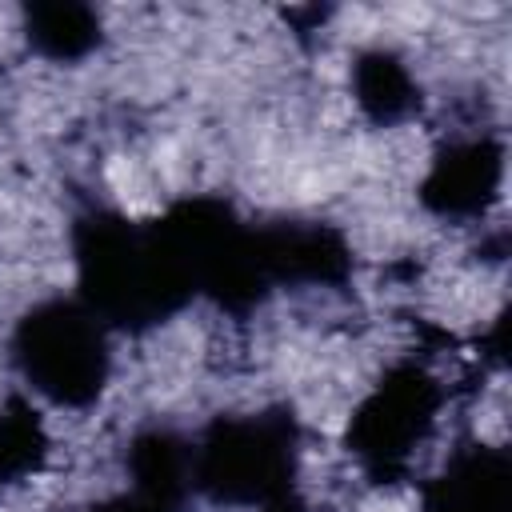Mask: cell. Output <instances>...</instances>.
I'll return each mask as SVG.
<instances>
[{
	"instance_id": "obj_12",
	"label": "cell",
	"mask_w": 512,
	"mask_h": 512,
	"mask_svg": "<svg viewBox=\"0 0 512 512\" xmlns=\"http://www.w3.org/2000/svg\"><path fill=\"white\" fill-rule=\"evenodd\" d=\"M92 512H168V508H160V504H152V500H144V496H120V500H108V504H100V508H92Z\"/></svg>"
},
{
	"instance_id": "obj_1",
	"label": "cell",
	"mask_w": 512,
	"mask_h": 512,
	"mask_svg": "<svg viewBox=\"0 0 512 512\" xmlns=\"http://www.w3.org/2000/svg\"><path fill=\"white\" fill-rule=\"evenodd\" d=\"M76 268L84 308L100 324L144 328L172 316L196 292L160 220L136 224L92 212L76 228Z\"/></svg>"
},
{
	"instance_id": "obj_2",
	"label": "cell",
	"mask_w": 512,
	"mask_h": 512,
	"mask_svg": "<svg viewBox=\"0 0 512 512\" xmlns=\"http://www.w3.org/2000/svg\"><path fill=\"white\" fill-rule=\"evenodd\" d=\"M296 476V428L284 412L216 420L200 444H192V488L220 504L268 508L292 496Z\"/></svg>"
},
{
	"instance_id": "obj_6",
	"label": "cell",
	"mask_w": 512,
	"mask_h": 512,
	"mask_svg": "<svg viewBox=\"0 0 512 512\" xmlns=\"http://www.w3.org/2000/svg\"><path fill=\"white\" fill-rule=\"evenodd\" d=\"M260 252L272 284H336L348 272V248L324 224L260 228Z\"/></svg>"
},
{
	"instance_id": "obj_4",
	"label": "cell",
	"mask_w": 512,
	"mask_h": 512,
	"mask_svg": "<svg viewBox=\"0 0 512 512\" xmlns=\"http://www.w3.org/2000/svg\"><path fill=\"white\" fill-rule=\"evenodd\" d=\"M436 408H440L436 380L416 364H396L356 408L348 424V448L376 480H392L428 440L436 424Z\"/></svg>"
},
{
	"instance_id": "obj_7",
	"label": "cell",
	"mask_w": 512,
	"mask_h": 512,
	"mask_svg": "<svg viewBox=\"0 0 512 512\" xmlns=\"http://www.w3.org/2000/svg\"><path fill=\"white\" fill-rule=\"evenodd\" d=\"M424 512H508V460L492 448L460 452L428 488Z\"/></svg>"
},
{
	"instance_id": "obj_5",
	"label": "cell",
	"mask_w": 512,
	"mask_h": 512,
	"mask_svg": "<svg viewBox=\"0 0 512 512\" xmlns=\"http://www.w3.org/2000/svg\"><path fill=\"white\" fill-rule=\"evenodd\" d=\"M500 176L504 160L492 140H460L436 156L424 180V200L440 216H476L496 196Z\"/></svg>"
},
{
	"instance_id": "obj_11",
	"label": "cell",
	"mask_w": 512,
	"mask_h": 512,
	"mask_svg": "<svg viewBox=\"0 0 512 512\" xmlns=\"http://www.w3.org/2000/svg\"><path fill=\"white\" fill-rule=\"evenodd\" d=\"M48 456V436L36 412L20 400L0 408V488L28 480Z\"/></svg>"
},
{
	"instance_id": "obj_8",
	"label": "cell",
	"mask_w": 512,
	"mask_h": 512,
	"mask_svg": "<svg viewBox=\"0 0 512 512\" xmlns=\"http://www.w3.org/2000/svg\"><path fill=\"white\" fill-rule=\"evenodd\" d=\"M128 472L136 496L176 512V504L192 492V444L172 432H144L128 448Z\"/></svg>"
},
{
	"instance_id": "obj_3",
	"label": "cell",
	"mask_w": 512,
	"mask_h": 512,
	"mask_svg": "<svg viewBox=\"0 0 512 512\" xmlns=\"http://www.w3.org/2000/svg\"><path fill=\"white\" fill-rule=\"evenodd\" d=\"M16 364L56 404H92L108 380L104 324L72 300H48L32 308L16 328Z\"/></svg>"
},
{
	"instance_id": "obj_13",
	"label": "cell",
	"mask_w": 512,
	"mask_h": 512,
	"mask_svg": "<svg viewBox=\"0 0 512 512\" xmlns=\"http://www.w3.org/2000/svg\"><path fill=\"white\" fill-rule=\"evenodd\" d=\"M260 512H304V504H300L296 496H284V500H276V504H268V508H260Z\"/></svg>"
},
{
	"instance_id": "obj_10",
	"label": "cell",
	"mask_w": 512,
	"mask_h": 512,
	"mask_svg": "<svg viewBox=\"0 0 512 512\" xmlns=\"http://www.w3.org/2000/svg\"><path fill=\"white\" fill-rule=\"evenodd\" d=\"M28 40L52 60H80L100 40V20L84 4H36L28 8Z\"/></svg>"
},
{
	"instance_id": "obj_9",
	"label": "cell",
	"mask_w": 512,
	"mask_h": 512,
	"mask_svg": "<svg viewBox=\"0 0 512 512\" xmlns=\"http://www.w3.org/2000/svg\"><path fill=\"white\" fill-rule=\"evenodd\" d=\"M352 88H356V104L376 120V124H396L404 120L420 92H416V80L412 72L404 68L400 56L376 48V52H364L352 68Z\"/></svg>"
}]
</instances>
